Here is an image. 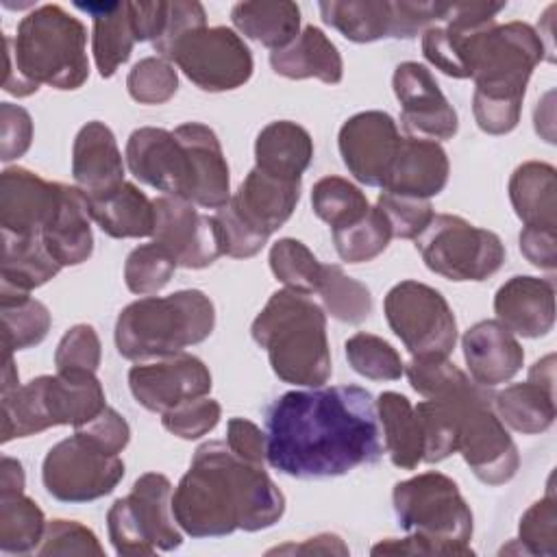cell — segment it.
Masks as SVG:
<instances>
[{
    "label": "cell",
    "mask_w": 557,
    "mask_h": 557,
    "mask_svg": "<svg viewBox=\"0 0 557 557\" xmlns=\"http://www.w3.org/2000/svg\"><path fill=\"white\" fill-rule=\"evenodd\" d=\"M324 24L355 44L385 37L403 39L400 0H324L318 4Z\"/></svg>",
    "instance_id": "f1b7e54d"
},
{
    "label": "cell",
    "mask_w": 557,
    "mask_h": 557,
    "mask_svg": "<svg viewBox=\"0 0 557 557\" xmlns=\"http://www.w3.org/2000/svg\"><path fill=\"white\" fill-rule=\"evenodd\" d=\"M91 220L115 239L148 237L154 228V207L152 200L133 183H124L113 194L87 200Z\"/></svg>",
    "instance_id": "d590c367"
},
{
    "label": "cell",
    "mask_w": 557,
    "mask_h": 557,
    "mask_svg": "<svg viewBox=\"0 0 557 557\" xmlns=\"http://www.w3.org/2000/svg\"><path fill=\"white\" fill-rule=\"evenodd\" d=\"M313 213L331 226V231L348 226L363 218L370 209L366 194L342 176H324L311 189Z\"/></svg>",
    "instance_id": "7bdbcfd3"
},
{
    "label": "cell",
    "mask_w": 557,
    "mask_h": 557,
    "mask_svg": "<svg viewBox=\"0 0 557 557\" xmlns=\"http://www.w3.org/2000/svg\"><path fill=\"white\" fill-rule=\"evenodd\" d=\"M176 268V261L157 242L139 244L124 261V283L137 296H152L170 283Z\"/></svg>",
    "instance_id": "7dc6e473"
},
{
    "label": "cell",
    "mask_w": 557,
    "mask_h": 557,
    "mask_svg": "<svg viewBox=\"0 0 557 557\" xmlns=\"http://www.w3.org/2000/svg\"><path fill=\"white\" fill-rule=\"evenodd\" d=\"M215 326V307L200 289L144 296L126 305L115 322V348L124 359L146 361L185 352Z\"/></svg>",
    "instance_id": "8992f818"
},
{
    "label": "cell",
    "mask_w": 557,
    "mask_h": 557,
    "mask_svg": "<svg viewBox=\"0 0 557 557\" xmlns=\"http://www.w3.org/2000/svg\"><path fill=\"white\" fill-rule=\"evenodd\" d=\"M20 387L17 368L13 363V352H4V368H2V394Z\"/></svg>",
    "instance_id": "03108f58"
},
{
    "label": "cell",
    "mask_w": 557,
    "mask_h": 557,
    "mask_svg": "<svg viewBox=\"0 0 557 557\" xmlns=\"http://www.w3.org/2000/svg\"><path fill=\"white\" fill-rule=\"evenodd\" d=\"M76 9L91 15V52L98 74L113 76L137 44L131 2H76Z\"/></svg>",
    "instance_id": "f546056e"
},
{
    "label": "cell",
    "mask_w": 557,
    "mask_h": 557,
    "mask_svg": "<svg viewBox=\"0 0 557 557\" xmlns=\"http://www.w3.org/2000/svg\"><path fill=\"white\" fill-rule=\"evenodd\" d=\"M131 174L165 196L189 200L191 194V165L185 146L176 139L174 131L141 126L135 128L124 150Z\"/></svg>",
    "instance_id": "d6986e66"
},
{
    "label": "cell",
    "mask_w": 557,
    "mask_h": 557,
    "mask_svg": "<svg viewBox=\"0 0 557 557\" xmlns=\"http://www.w3.org/2000/svg\"><path fill=\"white\" fill-rule=\"evenodd\" d=\"M424 265L455 283L485 281L505 263L500 237L453 213H435L416 237Z\"/></svg>",
    "instance_id": "30bf717a"
},
{
    "label": "cell",
    "mask_w": 557,
    "mask_h": 557,
    "mask_svg": "<svg viewBox=\"0 0 557 557\" xmlns=\"http://www.w3.org/2000/svg\"><path fill=\"white\" fill-rule=\"evenodd\" d=\"M376 416L383 435V448L387 450L392 463L400 470H413L422 463V429L416 407L407 396L398 392L379 394Z\"/></svg>",
    "instance_id": "836d02e7"
},
{
    "label": "cell",
    "mask_w": 557,
    "mask_h": 557,
    "mask_svg": "<svg viewBox=\"0 0 557 557\" xmlns=\"http://www.w3.org/2000/svg\"><path fill=\"white\" fill-rule=\"evenodd\" d=\"M61 272V265L46 250L39 235L22 237L2 233V259H0V285L28 292L41 287Z\"/></svg>",
    "instance_id": "f35d334b"
},
{
    "label": "cell",
    "mask_w": 557,
    "mask_h": 557,
    "mask_svg": "<svg viewBox=\"0 0 557 557\" xmlns=\"http://www.w3.org/2000/svg\"><path fill=\"white\" fill-rule=\"evenodd\" d=\"M300 200V181L272 176L252 168L231 196L228 207L257 235L270 239L294 213Z\"/></svg>",
    "instance_id": "603a6c76"
},
{
    "label": "cell",
    "mask_w": 557,
    "mask_h": 557,
    "mask_svg": "<svg viewBox=\"0 0 557 557\" xmlns=\"http://www.w3.org/2000/svg\"><path fill=\"white\" fill-rule=\"evenodd\" d=\"M109 540L122 557H144L174 550L183 531L172 513V483L161 472L141 474L124 498L107 511Z\"/></svg>",
    "instance_id": "9c48e42d"
},
{
    "label": "cell",
    "mask_w": 557,
    "mask_h": 557,
    "mask_svg": "<svg viewBox=\"0 0 557 557\" xmlns=\"http://www.w3.org/2000/svg\"><path fill=\"white\" fill-rule=\"evenodd\" d=\"M74 433L107 455H120L131 442V426L126 418L109 405L96 418L76 426Z\"/></svg>",
    "instance_id": "9f6ffc18"
},
{
    "label": "cell",
    "mask_w": 557,
    "mask_h": 557,
    "mask_svg": "<svg viewBox=\"0 0 557 557\" xmlns=\"http://www.w3.org/2000/svg\"><path fill=\"white\" fill-rule=\"evenodd\" d=\"M172 513L191 537H224L261 531L281 520L285 496L265 472L239 459L226 442H205L172 492Z\"/></svg>",
    "instance_id": "7a4b0ae2"
},
{
    "label": "cell",
    "mask_w": 557,
    "mask_h": 557,
    "mask_svg": "<svg viewBox=\"0 0 557 557\" xmlns=\"http://www.w3.org/2000/svg\"><path fill=\"white\" fill-rule=\"evenodd\" d=\"M213 220L218 224V233H220V244H222V255L233 257V259H248L255 257L265 244L268 239H263L261 235H257L255 231H250L237 215L235 211L228 207V202L218 209L213 213Z\"/></svg>",
    "instance_id": "6f0895ef"
},
{
    "label": "cell",
    "mask_w": 557,
    "mask_h": 557,
    "mask_svg": "<svg viewBox=\"0 0 557 557\" xmlns=\"http://www.w3.org/2000/svg\"><path fill=\"white\" fill-rule=\"evenodd\" d=\"M542 59H548L546 46L524 22H492L466 37L472 113L483 133L505 135L518 126L527 83Z\"/></svg>",
    "instance_id": "3957f363"
},
{
    "label": "cell",
    "mask_w": 557,
    "mask_h": 557,
    "mask_svg": "<svg viewBox=\"0 0 557 557\" xmlns=\"http://www.w3.org/2000/svg\"><path fill=\"white\" fill-rule=\"evenodd\" d=\"M33 141V117L30 113L11 102L0 104V159L4 163L20 159Z\"/></svg>",
    "instance_id": "680465c9"
},
{
    "label": "cell",
    "mask_w": 557,
    "mask_h": 557,
    "mask_svg": "<svg viewBox=\"0 0 557 557\" xmlns=\"http://www.w3.org/2000/svg\"><path fill=\"white\" fill-rule=\"evenodd\" d=\"M202 91H231L250 81L255 61L244 39L228 26L185 33L163 57Z\"/></svg>",
    "instance_id": "7c38bea8"
},
{
    "label": "cell",
    "mask_w": 557,
    "mask_h": 557,
    "mask_svg": "<svg viewBox=\"0 0 557 557\" xmlns=\"http://www.w3.org/2000/svg\"><path fill=\"white\" fill-rule=\"evenodd\" d=\"M505 2H453L444 20L422 33V54L440 72L453 78H468L466 37L492 22Z\"/></svg>",
    "instance_id": "44dd1931"
},
{
    "label": "cell",
    "mask_w": 557,
    "mask_h": 557,
    "mask_svg": "<svg viewBox=\"0 0 557 557\" xmlns=\"http://www.w3.org/2000/svg\"><path fill=\"white\" fill-rule=\"evenodd\" d=\"M490 392L461 403L457 453L485 485H503L513 479L520 468L518 448L492 407Z\"/></svg>",
    "instance_id": "5bb4252c"
},
{
    "label": "cell",
    "mask_w": 557,
    "mask_h": 557,
    "mask_svg": "<svg viewBox=\"0 0 557 557\" xmlns=\"http://www.w3.org/2000/svg\"><path fill=\"white\" fill-rule=\"evenodd\" d=\"M509 200L524 226L557 228V172L544 161H524L509 178Z\"/></svg>",
    "instance_id": "d6a6232c"
},
{
    "label": "cell",
    "mask_w": 557,
    "mask_h": 557,
    "mask_svg": "<svg viewBox=\"0 0 557 557\" xmlns=\"http://www.w3.org/2000/svg\"><path fill=\"white\" fill-rule=\"evenodd\" d=\"M400 139L398 126L389 113L361 111L342 124L337 146L344 165L359 183L383 189Z\"/></svg>",
    "instance_id": "ac0fdd59"
},
{
    "label": "cell",
    "mask_w": 557,
    "mask_h": 557,
    "mask_svg": "<svg viewBox=\"0 0 557 557\" xmlns=\"http://www.w3.org/2000/svg\"><path fill=\"white\" fill-rule=\"evenodd\" d=\"M487 392V387L474 383L457 394L444 398H424L416 405V413L422 429V461L437 463L453 453H457V431H459V409L461 403Z\"/></svg>",
    "instance_id": "74e56055"
},
{
    "label": "cell",
    "mask_w": 557,
    "mask_h": 557,
    "mask_svg": "<svg viewBox=\"0 0 557 557\" xmlns=\"http://www.w3.org/2000/svg\"><path fill=\"white\" fill-rule=\"evenodd\" d=\"M268 261H270L272 274L287 289H296L309 296L318 292L324 265L300 239L283 237L274 242L270 248Z\"/></svg>",
    "instance_id": "f6af8a7d"
},
{
    "label": "cell",
    "mask_w": 557,
    "mask_h": 557,
    "mask_svg": "<svg viewBox=\"0 0 557 557\" xmlns=\"http://www.w3.org/2000/svg\"><path fill=\"white\" fill-rule=\"evenodd\" d=\"M376 207L383 211L392 228V237H398V239H416L435 215L431 200L398 196L389 191L379 194Z\"/></svg>",
    "instance_id": "816d5d0a"
},
{
    "label": "cell",
    "mask_w": 557,
    "mask_h": 557,
    "mask_svg": "<svg viewBox=\"0 0 557 557\" xmlns=\"http://www.w3.org/2000/svg\"><path fill=\"white\" fill-rule=\"evenodd\" d=\"M231 22L244 37L274 52L300 35V7L292 0L237 2L231 9Z\"/></svg>",
    "instance_id": "e575fe53"
},
{
    "label": "cell",
    "mask_w": 557,
    "mask_h": 557,
    "mask_svg": "<svg viewBox=\"0 0 557 557\" xmlns=\"http://www.w3.org/2000/svg\"><path fill=\"white\" fill-rule=\"evenodd\" d=\"M72 176L87 200L104 198L126 183L124 157L113 131L104 122L91 120L76 133L72 146Z\"/></svg>",
    "instance_id": "7402d4cb"
},
{
    "label": "cell",
    "mask_w": 557,
    "mask_h": 557,
    "mask_svg": "<svg viewBox=\"0 0 557 557\" xmlns=\"http://www.w3.org/2000/svg\"><path fill=\"white\" fill-rule=\"evenodd\" d=\"M461 350L470 379L487 389L511 381L524 363L518 337L498 320L472 324L461 337Z\"/></svg>",
    "instance_id": "cb8c5ba5"
},
{
    "label": "cell",
    "mask_w": 557,
    "mask_h": 557,
    "mask_svg": "<svg viewBox=\"0 0 557 557\" xmlns=\"http://www.w3.org/2000/svg\"><path fill=\"white\" fill-rule=\"evenodd\" d=\"M222 418V407L218 400L200 396L185 400L174 409L161 413L163 426L181 440H198L213 431Z\"/></svg>",
    "instance_id": "f5cc1de1"
},
{
    "label": "cell",
    "mask_w": 557,
    "mask_h": 557,
    "mask_svg": "<svg viewBox=\"0 0 557 557\" xmlns=\"http://www.w3.org/2000/svg\"><path fill=\"white\" fill-rule=\"evenodd\" d=\"M320 296V307L331 318L346 324H361L372 313V296L370 289L348 276L342 265L331 263L324 265L320 287L315 292Z\"/></svg>",
    "instance_id": "b9f144b4"
},
{
    "label": "cell",
    "mask_w": 557,
    "mask_h": 557,
    "mask_svg": "<svg viewBox=\"0 0 557 557\" xmlns=\"http://www.w3.org/2000/svg\"><path fill=\"white\" fill-rule=\"evenodd\" d=\"M348 546L335 533H320L300 544H283L268 550V555H348Z\"/></svg>",
    "instance_id": "be15d7a7"
},
{
    "label": "cell",
    "mask_w": 557,
    "mask_h": 557,
    "mask_svg": "<svg viewBox=\"0 0 557 557\" xmlns=\"http://www.w3.org/2000/svg\"><path fill=\"white\" fill-rule=\"evenodd\" d=\"M126 89L131 98L139 104H163L178 91V74L174 63L161 57L139 59L128 76Z\"/></svg>",
    "instance_id": "f907efd6"
},
{
    "label": "cell",
    "mask_w": 557,
    "mask_h": 557,
    "mask_svg": "<svg viewBox=\"0 0 557 557\" xmlns=\"http://www.w3.org/2000/svg\"><path fill=\"white\" fill-rule=\"evenodd\" d=\"M37 555H104L96 533L76 520H50Z\"/></svg>",
    "instance_id": "11a10c76"
},
{
    "label": "cell",
    "mask_w": 557,
    "mask_h": 557,
    "mask_svg": "<svg viewBox=\"0 0 557 557\" xmlns=\"http://www.w3.org/2000/svg\"><path fill=\"white\" fill-rule=\"evenodd\" d=\"M313 159V139L300 124L276 120L255 139V168L287 181H300Z\"/></svg>",
    "instance_id": "1f68e13d"
},
{
    "label": "cell",
    "mask_w": 557,
    "mask_h": 557,
    "mask_svg": "<svg viewBox=\"0 0 557 557\" xmlns=\"http://www.w3.org/2000/svg\"><path fill=\"white\" fill-rule=\"evenodd\" d=\"M176 139L185 146L191 165L189 202L205 209H222L231 200V174L220 139L202 122H185L174 128Z\"/></svg>",
    "instance_id": "484cf974"
},
{
    "label": "cell",
    "mask_w": 557,
    "mask_h": 557,
    "mask_svg": "<svg viewBox=\"0 0 557 557\" xmlns=\"http://www.w3.org/2000/svg\"><path fill=\"white\" fill-rule=\"evenodd\" d=\"M211 385L209 368L189 352L137 361L128 370L133 398L152 413H165L185 400L207 396Z\"/></svg>",
    "instance_id": "2e32d148"
},
{
    "label": "cell",
    "mask_w": 557,
    "mask_h": 557,
    "mask_svg": "<svg viewBox=\"0 0 557 557\" xmlns=\"http://www.w3.org/2000/svg\"><path fill=\"white\" fill-rule=\"evenodd\" d=\"M207 26V13L205 7L196 0H174L168 2V17L163 33L159 35L157 41H152V48L157 57H165L168 50L189 30Z\"/></svg>",
    "instance_id": "91938a15"
},
{
    "label": "cell",
    "mask_w": 557,
    "mask_h": 557,
    "mask_svg": "<svg viewBox=\"0 0 557 557\" xmlns=\"http://www.w3.org/2000/svg\"><path fill=\"white\" fill-rule=\"evenodd\" d=\"M250 335L265 348L283 383L322 387L331 379L326 313L309 294L287 287L274 292L252 320Z\"/></svg>",
    "instance_id": "5b68a950"
},
{
    "label": "cell",
    "mask_w": 557,
    "mask_h": 557,
    "mask_svg": "<svg viewBox=\"0 0 557 557\" xmlns=\"http://www.w3.org/2000/svg\"><path fill=\"white\" fill-rule=\"evenodd\" d=\"M100 337L91 324H74L63 333L54 350L57 372H96L100 366Z\"/></svg>",
    "instance_id": "db71d44e"
},
{
    "label": "cell",
    "mask_w": 557,
    "mask_h": 557,
    "mask_svg": "<svg viewBox=\"0 0 557 557\" xmlns=\"http://www.w3.org/2000/svg\"><path fill=\"white\" fill-rule=\"evenodd\" d=\"M383 311L394 335L411 357H448L457 344V320L448 300L420 281L396 283Z\"/></svg>",
    "instance_id": "8fae6325"
},
{
    "label": "cell",
    "mask_w": 557,
    "mask_h": 557,
    "mask_svg": "<svg viewBox=\"0 0 557 557\" xmlns=\"http://www.w3.org/2000/svg\"><path fill=\"white\" fill-rule=\"evenodd\" d=\"M124 476L120 455H107L81 435L57 442L44 457L41 481L61 503H89L115 490Z\"/></svg>",
    "instance_id": "4fadbf2b"
},
{
    "label": "cell",
    "mask_w": 557,
    "mask_h": 557,
    "mask_svg": "<svg viewBox=\"0 0 557 557\" xmlns=\"http://www.w3.org/2000/svg\"><path fill=\"white\" fill-rule=\"evenodd\" d=\"M405 374L411 387L424 398H444L474 385L448 357H411L405 366Z\"/></svg>",
    "instance_id": "c3c4849f"
},
{
    "label": "cell",
    "mask_w": 557,
    "mask_h": 557,
    "mask_svg": "<svg viewBox=\"0 0 557 557\" xmlns=\"http://www.w3.org/2000/svg\"><path fill=\"white\" fill-rule=\"evenodd\" d=\"M520 252L540 270L553 272L557 265V246H555V228L548 226H524L520 231Z\"/></svg>",
    "instance_id": "6125c7cd"
},
{
    "label": "cell",
    "mask_w": 557,
    "mask_h": 557,
    "mask_svg": "<svg viewBox=\"0 0 557 557\" xmlns=\"http://www.w3.org/2000/svg\"><path fill=\"white\" fill-rule=\"evenodd\" d=\"M4 61L2 89L11 96H33L41 85L78 89L89 78L85 24L59 4L35 7L15 37H4Z\"/></svg>",
    "instance_id": "277c9868"
},
{
    "label": "cell",
    "mask_w": 557,
    "mask_h": 557,
    "mask_svg": "<svg viewBox=\"0 0 557 557\" xmlns=\"http://www.w3.org/2000/svg\"><path fill=\"white\" fill-rule=\"evenodd\" d=\"M46 516L24 492H0V550L4 555L37 553Z\"/></svg>",
    "instance_id": "60d3db41"
},
{
    "label": "cell",
    "mask_w": 557,
    "mask_h": 557,
    "mask_svg": "<svg viewBox=\"0 0 557 557\" xmlns=\"http://www.w3.org/2000/svg\"><path fill=\"white\" fill-rule=\"evenodd\" d=\"M41 242L61 268L78 265L91 257L94 233L89 205L76 185L63 183L59 207L41 231Z\"/></svg>",
    "instance_id": "83f0119b"
},
{
    "label": "cell",
    "mask_w": 557,
    "mask_h": 557,
    "mask_svg": "<svg viewBox=\"0 0 557 557\" xmlns=\"http://www.w3.org/2000/svg\"><path fill=\"white\" fill-rule=\"evenodd\" d=\"M63 183H52L26 168H7L0 174L2 233L39 235L59 207Z\"/></svg>",
    "instance_id": "ffe728a7"
},
{
    "label": "cell",
    "mask_w": 557,
    "mask_h": 557,
    "mask_svg": "<svg viewBox=\"0 0 557 557\" xmlns=\"http://www.w3.org/2000/svg\"><path fill=\"white\" fill-rule=\"evenodd\" d=\"M270 65L278 76L292 81L318 78L326 85H337L344 78L339 50L318 26L302 28L289 46L270 52Z\"/></svg>",
    "instance_id": "4dcf8cb0"
},
{
    "label": "cell",
    "mask_w": 557,
    "mask_h": 557,
    "mask_svg": "<svg viewBox=\"0 0 557 557\" xmlns=\"http://www.w3.org/2000/svg\"><path fill=\"white\" fill-rule=\"evenodd\" d=\"M226 446L244 461L265 466V431L246 418H231L226 424Z\"/></svg>",
    "instance_id": "94428289"
},
{
    "label": "cell",
    "mask_w": 557,
    "mask_h": 557,
    "mask_svg": "<svg viewBox=\"0 0 557 557\" xmlns=\"http://www.w3.org/2000/svg\"><path fill=\"white\" fill-rule=\"evenodd\" d=\"M492 407L503 424L522 435H537L548 431L557 416L555 389L531 379L524 383L507 385L494 394Z\"/></svg>",
    "instance_id": "8d00e7d4"
},
{
    "label": "cell",
    "mask_w": 557,
    "mask_h": 557,
    "mask_svg": "<svg viewBox=\"0 0 557 557\" xmlns=\"http://www.w3.org/2000/svg\"><path fill=\"white\" fill-rule=\"evenodd\" d=\"M0 318L4 352L26 350L41 344L50 331L52 318L48 307L28 292L0 285Z\"/></svg>",
    "instance_id": "ab89813d"
},
{
    "label": "cell",
    "mask_w": 557,
    "mask_h": 557,
    "mask_svg": "<svg viewBox=\"0 0 557 557\" xmlns=\"http://www.w3.org/2000/svg\"><path fill=\"white\" fill-rule=\"evenodd\" d=\"M104 407L107 398L96 372L41 374L2 394L0 440L7 444L61 424L76 429L96 418Z\"/></svg>",
    "instance_id": "52a82bcc"
},
{
    "label": "cell",
    "mask_w": 557,
    "mask_h": 557,
    "mask_svg": "<svg viewBox=\"0 0 557 557\" xmlns=\"http://www.w3.org/2000/svg\"><path fill=\"white\" fill-rule=\"evenodd\" d=\"M392 239V228L379 207H370L357 222L335 228L333 244L342 261L366 263L376 259Z\"/></svg>",
    "instance_id": "ee69618b"
},
{
    "label": "cell",
    "mask_w": 557,
    "mask_h": 557,
    "mask_svg": "<svg viewBox=\"0 0 557 557\" xmlns=\"http://www.w3.org/2000/svg\"><path fill=\"white\" fill-rule=\"evenodd\" d=\"M394 513L407 533L422 535L448 555H474L470 540L474 518L457 483L442 472H422L394 485Z\"/></svg>",
    "instance_id": "ba28073f"
},
{
    "label": "cell",
    "mask_w": 557,
    "mask_h": 557,
    "mask_svg": "<svg viewBox=\"0 0 557 557\" xmlns=\"http://www.w3.org/2000/svg\"><path fill=\"white\" fill-rule=\"evenodd\" d=\"M152 242L170 252L181 268L200 270L222 255L220 233L213 215H205L194 202L176 196H157Z\"/></svg>",
    "instance_id": "9a60e30c"
},
{
    "label": "cell",
    "mask_w": 557,
    "mask_h": 557,
    "mask_svg": "<svg viewBox=\"0 0 557 557\" xmlns=\"http://www.w3.org/2000/svg\"><path fill=\"white\" fill-rule=\"evenodd\" d=\"M448 174V154L437 141L407 135L400 139L398 154L381 191L429 200L446 187Z\"/></svg>",
    "instance_id": "4316f807"
},
{
    "label": "cell",
    "mask_w": 557,
    "mask_h": 557,
    "mask_svg": "<svg viewBox=\"0 0 557 557\" xmlns=\"http://www.w3.org/2000/svg\"><path fill=\"white\" fill-rule=\"evenodd\" d=\"M346 359L350 368L370 381H396L405 374V363L396 348L379 335L355 333L346 339Z\"/></svg>",
    "instance_id": "bcb514c9"
},
{
    "label": "cell",
    "mask_w": 557,
    "mask_h": 557,
    "mask_svg": "<svg viewBox=\"0 0 557 557\" xmlns=\"http://www.w3.org/2000/svg\"><path fill=\"white\" fill-rule=\"evenodd\" d=\"M516 544L520 546L518 553L544 557L557 555V500L553 487L522 513Z\"/></svg>",
    "instance_id": "681fc988"
},
{
    "label": "cell",
    "mask_w": 557,
    "mask_h": 557,
    "mask_svg": "<svg viewBox=\"0 0 557 557\" xmlns=\"http://www.w3.org/2000/svg\"><path fill=\"white\" fill-rule=\"evenodd\" d=\"M381 453L376 403L359 385L285 392L265 411V461L281 474L342 476Z\"/></svg>",
    "instance_id": "6da1fadb"
},
{
    "label": "cell",
    "mask_w": 557,
    "mask_h": 557,
    "mask_svg": "<svg viewBox=\"0 0 557 557\" xmlns=\"http://www.w3.org/2000/svg\"><path fill=\"white\" fill-rule=\"evenodd\" d=\"M24 468L13 457H2L0 461V492H24Z\"/></svg>",
    "instance_id": "e7e4bbea"
},
{
    "label": "cell",
    "mask_w": 557,
    "mask_h": 557,
    "mask_svg": "<svg viewBox=\"0 0 557 557\" xmlns=\"http://www.w3.org/2000/svg\"><path fill=\"white\" fill-rule=\"evenodd\" d=\"M494 313L513 335L544 337L555 324V285L550 278L518 274L505 281L494 296Z\"/></svg>",
    "instance_id": "d4e9b609"
},
{
    "label": "cell",
    "mask_w": 557,
    "mask_h": 557,
    "mask_svg": "<svg viewBox=\"0 0 557 557\" xmlns=\"http://www.w3.org/2000/svg\"><path fill=\"white\" fill-rule=\"evenodd\" d=\"M396 100L400 102V124L409 137L442 141L455 137L459 117L442 94L431 70L418 61L396 65L392 76Z\"/></svg>",
    "instance_id": "e0dca14e"
}]
</instances>
